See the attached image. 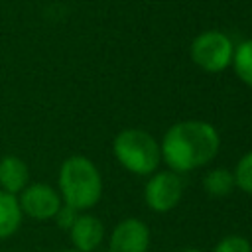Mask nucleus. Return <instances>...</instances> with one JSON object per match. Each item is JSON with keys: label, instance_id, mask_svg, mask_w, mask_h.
Listing matches in <instances>:
<instances>
[{"label": "nucleus", "instance_id": "nucleus-1", "mask_svg": "<svg viewBox=\"0 0 252 252\" xmlns=\"http://www.w3.org/2000/svg\"><path fill=\"white\" fill-rule=\"evenodd\" d=\"M219 148L220 138L217 128L203 120H185L173 124L159 144L163 161L175 173L191 171L209 163L219 154Z\"/></svg>", "mask_w": 252, "mask_h": 252}, {"label": "nucleus", "instance_id": "nucleus-2", "mask_svg": "<svg viewBox=\"0 0 252 252\" xmlns=\"http://www.w3.org/2000/svg\"><path fill=\"white\" fill-rule=\"evenodd\" d=\"M59 189L65 205L75 211H87L98 203L102 195V179L89 158L71 156L59 169Z\"/></svg>", "mask_w": 252, "mask_h": 252}, {"label": "nucleus", "instance_id": "nucleus-3", "mask_svg": "<svg viewBox=\"0 0 252 252\" xmlns=\"http://www.w3.org/2000/svg\"><path fill=\"white\" fill-rule=\"evenodd\" d=\"M112 150L118 163L136 175L154 173L161 161V152L156 138L138 128L122 130L114 138Z\"/></svg>", "mask_w": 252, "mask_h": 252}, {"label": "nucleus", "instance_id": "nucleus-4", "mask_svg": "<svg viewBox=\"0 0 252 252\" xmlns=\"http://www.w3.org/2000/svg\"><path fill=\"white\" fill-rule=\"evenodd\" d=\"M234 45L222 32L209 30L199 33L191 43V59L207 73H219L232 63Z\"/></svg>", "mask_w": 252, "mask_h": 252}, {"label": "nucleus", "instance_id": "nucleus-5", "mask_svg": "<svg viewBox=\"0 0 252 252\" xmlns=\"http://www.w3.org/2000/svg\"><path fill=\"white\" fill-rule=\"evenodd\" d=\"M183 195V181L175 171H158L144 189L146 205L156 213H167L177 207Z\"/></svg>", "mask_w": 252, "mask_h": 252}, {"label": "nucleus", "instance_id": "nucleus-6", "mask_svg": "<svg viewBox=\"0 0 252 252\" xmlns=\"http://www.w3.org/2000/svg\"><path fill=\"white\" fill-rule=\"evenodd\" d=\"M18 205L24 215L35 220H47L61 209V195L47 183H33L20 191Z\"/></svg>", "mask_w": 252, "mask_h": 252}, {"label": "nucleus", "instance_id": "nucleus-7", "mask_svg": "<svg viewBox=\"0 0 252 252\" xmlns=\"http://www.w3.org/2000/svg\"><path fill=\"white\" fill-rule=\"evenodd\" d=\"M150 246V230L138 219L120 220L112 234L108 252H146Z\"/></svg>", "mask_w": 252, "mask_h": 252}, {"label": "nucleus", "instance_id": "nucleus-8", "mask_svg": "<svg viewBox=\"0 0 252 252\" xmlns=\"http://www.w3.org/2000/svg\"><path fill=\"white\" fill-rule=\"evenodd\" d=\"M69 232L77 252H93L104 236V226L93 215H79L73 226L69 228Z\"/></svg>", "mask_w": 252, "mask_h": 252}, {"label": "nucleus", "instance_id": "nucleus-9", "mask_svg": "<svg viewBox=\"0 0 252 252\" xmlns=\"http://www.w3.org/2000/svg\"><path fill=\"white\" fill-rule=\"evenodd\" d=\"M28 165L18 156H4L0 159V189L18 195L28 185Z\"/></svg>", "mask_w": 252, "mask_h": 252}, {"label": "nucleus", "instance_id": "nucleus-10", "mask_svg": "<svg viewBox=\"0 0 252 252\" xmlns=\"http://www.w3.org/2000/svg\"><path fill=\"white\" fill-rule=\"evenodd\" d=\"M22 222V209L18 197L0 189V240L12 236Z\"/></svg>", "mask_w": 252, "mask_h": 252}, {"label": "nucleus", "instance_id": "nucleus-11", "mask_svg": "<svg viewBox=\"0 0 252 252\" xmlns=\"http://www.w3.org/2000/svg\"><path fill=\"white\" fill-rule=\"evenodd\" d=\"M203 187L209 195L213 197H224L232 191L234 187V175L232 171H228L226 167H217V169H211L205 179H203Z\"/></svg>", "mask_w": 252, "mask_h": 252}, {"label": "nucleus", "instance_id": "nucleus-12", "mask_svg": "<svg viewBox=\"0 0 252 252\" xmlns=\"http://www.w3.org/2000/svg\"><path fill=\"white\" fill-rule=\"evenodd\" d=\"M230 65L234 67L236 77L244 85L252 87V39H246V41L236 45V49L232 53V63Z\"/></svg>", "mask_w": 252, "mask_h": 252}, {"label": "nucleus", "instance_id": "nucleus-13", "mask_svg": "<svg viewBox=\"0 0 252 252\" xmlns=\"http://www.w3.org/2000/svg\"><path fill=\"white\" fill-rule=\"evenodd\" d=\"M232 175H234V185H236L240 191L252 195V152L244 154V156L238 159L236 169L232 171Z\"/></svg>", "mask_w": 252, "mask_h": 252}, {"label": "nucleus", "instance_id": "nucleus-14", "mask_svg": "<svg viewBox=\"0 0 252 252\" xmlns=\"http://www.w3.org/2000/svg\"><path fill=\"white\" fill-rule=\"evenodd\" d=\"M213 252H252V244L240 234H228L215 246Z\"/></svg>", "mask_w": 252, "mask_h": 252}, {"label": "nucleus", "instance_id": "nucleus-15", "mask_svg": "<svg viewBox=\"0 0 252 252\" xmlns=\"http://www.w3.org/2000/svg\"><path fill=\"white\" fill-rule=\"evenodd\" d=\"M77 217H79V215H77V211H75L73 207H69V205H61V209H59V211H57V215H55L57 224H59L61 228H71Z\"/></svg>", "mask_w": 252, "mask_h": 252}, {"label": "nucleus", "instance_id": "nucleus-16", "mask_svg": "<svg viewBox=\"0 0 252 252\" xmlns=\"http://www.w3.org/2000/svg\"><path fill=\"white\" fill-rule=\"evenodd\" d=\"M179 252H201V250H197V248H185V250H179Z\"/></svg>", "mask_w": 252, "mask_h": 252}, {"label": "nucleus", "instance_id": "nucleus-17", "mask_svg": "<svg viewBox=\"0 0 252 252\" xmlns=\"http://www.w3.org/2000/svg\"><path fill=\"white\" fill-rule=\"evenodd\" d=\"M61 252H77V250H61Z\"/></svg>", "mask_w": 252, "mask_h": 252}]
</instances>
